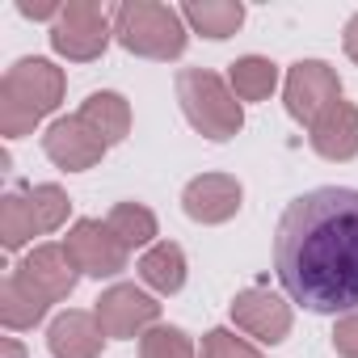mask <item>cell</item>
<instances>
[{"label": "cell", "instance_id": "6da1fadb", "mask_svg": "<svg viewBox=\"0 0 358 358\" xmlns=\"http://www.w3.org/2000/svg\"><path fill=\"white\" fill-rule=\"evenodd\" d=\"M274 270L291 303L320 316L358 308V190L320 186L287 203L274 232Z\"/></svg>", "mask_w": 358, "mask_h": 358}, {"label": "cell", "instance_id": "7a4b0ae2", "mask_svg": "<svg viewBox=\"0 0 358 358\" xmlns=\"http://www.w3.org/2000/svg\"><path fill=\"white\" fill-rule=\"evenodd\" d=\"M64 101V72L51 59H17L0 80V135L22 139Z\"/></svg>", "mask_w": 358, "mask_h": 358}, {"label": "cell", "instance_id": "3957f363", "mask_svg": "<svg viewBox=\"0 0 358 358\" xmlns=\"http://www.w3.org/2000/svg\"><path fill=\"white\" fill-rule=\"evenodd\" d=\"M114 38L122 51L139 55V59H177L190 43L186 17L173 5H156V0H127L114 9Z\"/></svg>", "mask_w": 358, "mask_h": 358}, {"label": "cell", "instance_id": "277c9868", "mask_svg": "<svg viewBox=\"0 0 358 358\" xmlns=\"http://www.w3.org/2000/svg\"><path fill=\"white\" fill-rule=\"evenodd\" d=\"M177 106H182L186 122L224 143L232 139L241 127H245V110H241V97L232 93V85L211 72V68H186V72H177Z\"/></svg>", "mask_w": 358, "mask_h": 358}, {"label": "cell", "instance_id": "5b68a950", "mask_svg": "<svg viewBox=\"0 0 358 358\" xmlns=\"http://www.w3.org/2000/svg\"><path fill=\"white\" fill-rule=\"evenodd\" d=\"M114 38V17L97 5V0H68L64 13L51 26V47L72 59V64H89L97 59Z\"/></svg>", "mask_w": 358, "mask_h": 358}, {"label": "cell", "instance_id": "8992f818", "mask_svg": "<svg viewBox=\"0 0 358 358\" xmlns=\"http://www.w3.org/2000/svg\"><path fill=\"white\" fill-rule=\"evenodd\" d=\"M337 101H341V80H337V72L324 59H299V64H291L287 85H282V106H287V114L295 122L312 127Z\"/></svg>", "mask_w": 358, "mask_h": 358}, {"label": "cell", "instance_id": "52a82bcc", "mask_svg": "<svg viewBox=\"0 0 358 358\" xmlns=\"http://www.w3.org/2000/svg\"><path fill=\"white\" fill-rule=\"evenodd\" d=\"M64 249L76 262V270L89 278H114L127 270V257H131L122 241L106 228V220H76L64 236Z\"/></svg>", "mask_w": 358, "mask_h": 358}, {"label": "cell", "instance_id": "ba28073f", "mask_svg": "<svg viewBox=\"0 0 358 358\" xmlns=\"http://www.w3.org/2000/svg\"><path fill=\"white\" fill-rule=\"evenodd\" d=\"M97 320L106 329V337H143L148 329H156L160 320V303L135 287V282H114L97 295Z\"/></svg>", "mask_w": 358, "mask_h": 358}, {"label": "cell", "instance_id": "9c48e42d", "mask_svg": "<svg viewBox=\"0 0 358 358\" xmlns=\"http://www.w3.org/2000/svg\"><path fill=\"white\" fill-rule=\"evenodd\" d=\"M232 320L241 333L257 337L262 345H278L291 333V303L270 287H245L232 299Z\"/></svg>", "mask_w": 358, "mask_h": 358}, {"label": "cell", "instance_id": "30bf717a", "mask_svg": "<svg viewBox=\"0 0 358 358\" xmlns=\"http://www.w3.org/2000/svg\"><path fill=\"white\" fill-rule=\"evenodd\" d=\"M43 152H47L51 164H59V169H68V173H85V169H93V164L106 156V143H101V135H97L80 114H68V118H55V122L47 127Z\"/></svg>", "mask_w": 358, "mask_h": 358}, {"label": "cell", "instance_id": "8fae6325", "mask_svg": "<svg viewBox=\"0 0 358 358\" xmlns=\"http://www.w3.org/2000/svg\"><path fill=\"white\" fill-rule=\"evenodd\" d=\"M241 199H245V190H241V182L232 173H203V177H194V182L182 190V211L194 224L215 228V224L236 220Z\"/></svg>", "mask_w": 358, "mask_h": 358}, {"label": "cell", "instance_id": "7c38bea8", "mask_svg": "<svg viewBox=\"0 0 358 358\" xmlns=\"http://www.w3.org/2000/svg\"><path fill=\"white\" fill-rule=\"evenodd\" d=\"M17 274H22L47 303L68 299V295L76 291V278H80V270H76V262L68 257L64 245H38V249H30V253L22 257V266H17Z\"/></svg>", "mask_w": 358, "mask_h": 358}, {"label": "cell", "instance_id": "4fadbf2b", "mask_svg": "<svg viewBox=\"0 0 358 358\" xmlns=\"http://www.w3.org/2000/svg\"><path fill=\"white\" fill-rule=\"evenodd\" d=\"M101 345H106V329H101L97 312L68 308V312L55 316L51 329H47V350H51V358H101Z\"/></svg>", "mask_w": 358, "mask_h": 358}, {"label": "cell", "instance_id": "5bb4252c", "mask_svg": "<svg viewBox=\"0 0 358 358\" xmlns=\"http://www.w3.org/2000/svg\"><path fill=\"white\" fill-rule=\"evenodd\" d=\"M308 143L320 160H333V164L354 160L358 156V106L337 101L329 114H320L308 127Z\"/></svg>", "mask_w": 358, "mask_h": 358}, {"label": "cell", "instance_id": "9a60e30c", "mask_svg": "<svg viewBox=\"0 0 358 358\" xmlns=\"http://www.w3.org/2000/svg\"><path fill=\"white\" fill-rule=\"evenodd\" d=\"M135 270H139L143 287H152L156 295H177L186 287V253L173 241H156L152 249H143Z\"/></svg>", "mask_w": 358, "mask_h": 358}, {"label": "cell", "instance_id": "2e32d148", "mask_svg": "<svg viewBox=\"0 0 358 358\" xmlns=\"http://www.w3.org/2000/svg\"><path fill=\"white\" fill-rule=\"evenodd\" d=\"M80 118L101 135L106 148H114V143H122V139L131 135V106H127L122 93H110V89L89 93V97L80 101Z\"/></svg>", "mask_w": 358, "mask_h": 358}, {"label": "cell", "instance_id": "e0dca14e", "mask_svg": "<svg viewBox=\"0 0 358 358\" xmlns=\"http://www.w3.org/2000/svg\"><path fill=\"white\" fill-rule=\"evenodd\" d=\"M47 299L13 270L5 282H0V324L5 329H13V333H22V329H34L43 316H47Z\"/></svg>", "mask_w": 358, "mask_h": 358}, {"label": "cell", "instance_id": "ac0fdd59", "mask_svg": "<svg viewBox=\"0 0 358 358\" xmlns=\"http://www.w3.org/2000/svg\"><path fill=\"white\" fill-rule=\"evenodd\" d=\"M182 17H186V26L194 34L224 43V38H232L245 26V5L241 0H190V5L182 9Z\"/></svg>", "mask_w": 358, "mask_h": 358}, {"label": "cell", "instance_id": "d6986e66", "mask_svg": "<svg viewBox=\"0 0 358 358\" xmlns=\"http://www.w3.org/2000/svg\"><path fill=\"white\" fill-rule=\"evenodd\" d=\"M228 85L241 101H266L278 89V64L266 55H241L228 68Z\"/></svg>", "mask_w": 358, "mask_h": 358}, {"label": "cell", "instance_id": "ffe728a7", "mask_svg": "<svg viewBox=\"0 0 358 358\" xmlns=\"http://www.w3.org/2000/svg\"><path fill=\"white\" fill-rule=\"evenodd\" d=\"M106 228L122 241V249H152L156 245V215L143 203H114L106 215Z\"/></svg>", "mask_w": 358, "mask_h": 358}, {"label": "cell", "instance_id": "44dd1931", "mask_svg": "<svg viewBox=\"0 0 358 358\" xmlns=\"http://www.w3.org/2000/svg\"><path fill=\"white\" fill-rule=\"evenodd\" d=\"M38 236V224L30 215V203H26V190H9L5 199H0V245H5L9 253L22 249L26 241Z\"/></svg>", "mask_w": 358, "mask_h": 358}, {"label": "cell", "instance_id": "7402d4cb", "mask_svg": "<svg viewBox=\"0 0 358 358\" xmlns=\"http://www.w3.org/2000/svg\"><path fill=\"white\" fill-rule=\"evenodd\" d=\"M26 203H30V215H34V224H38V236H47V232H55V228L68 224L72 203H68L64 186H55V182L26 186Z\"/></svg>", "mask_w": 358, "mask_h": 358}, {"label": "cell", "instance_id": "603a6c76", "mask_svg": "<svg viewBox=\"0 0 358 358\" xmlns=\"http://www.w3.org/2000/svg\"><path fill=\"white\" fill-rule=\"evenodd\" d=\"M139 358H199V350L182 329L156 324V329H148L139 337Z\"/></svg>", "mask_w": 358, "mask_h": 358}, {"label": "cell", "instance_id": "cb8c5ba5", "mask_svg": "<svg viewBox=\"0 0 358 358\" xmlns=\"http://www.w3.org/2000/svg\"><path fill=\"white\" fill-rule=\"evenodd\" d=\"M199 358H262V350L249 345L245 337H236L232 329H211V333L203 337Z\"/></svg>", "mask_w": 358, "mask_h": 358}, {"label": "cell", "instance_id": "d4e9b609", "mask_svg": "<svg viewBox=\"0 0 358 358\" xmlns=\"http://www.w3.org/2000/svg\"><path fill=\"white\" fill-rule=\"evenodd\" d=\"M333 350L345 354V358H358V308L345 312V316H337V324H333Z\"/></svg>", "mask_w": 358, "mask_h": 358}, {"label": "cell", "instance_id": "484cf974", "mask_svg": "<svg viewBox=\"0 0 358 358\" xmlns=\"http://www.w3.org/2000/svg\"><path fill=\"white\" fill-rule=\"evenodd\" d=\"M17 13L30 17V22H51L55 26V17L64 13V5H55V0H43V5H34V0H17Z\"/></svg>", "mask_w": 358, "mask_h": 358}, {"label": "cell", "instance_id": "4316f807", "mask_svg": "<svg viewBox=\"0 0 358 358\" xmlns=\"http://www.w3.org/2000/svg\"><path fill=\"white\" fill-rule=\"evenodd\" d=\"M341 47H345V55L358 64V13L345 22V34H341Z\"/></svg>", "mask_w": 358, "mask_h": 358}, {"label": "cell", "instance_id": "83f0119b", "mask_svg": "<svg viewBox=\"0 0 358 358\" xmlns=\"http://www.w3.org/2000/svg\"><path fill=\"white\" fill-rule=\"evenodd\" d=\"M0 354H5V358H26V345L17 337H5V341H0Z\"/></svg>", "mask_w": 358, "mask_h": 358}]
</instances>
